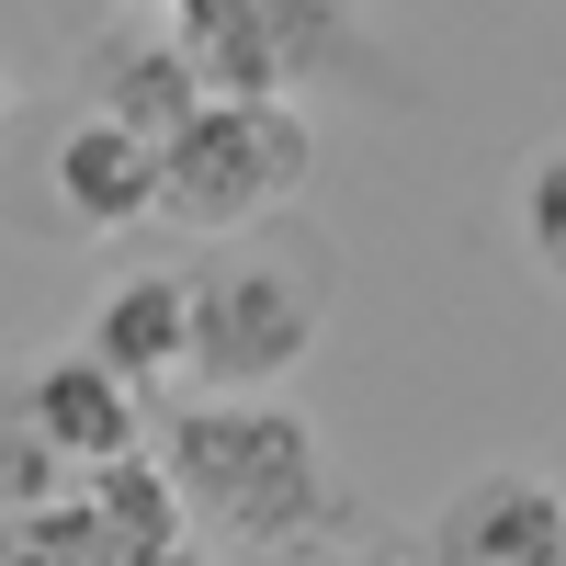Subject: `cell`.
Wrapping results in <instances>:
<instances>
[{
    "label": "cell",
    "instance_id": "obj_9",
    "mask_svg": "<svg viewBox=\"0 0 566 566\" xmlns=\"http://www.w3.org/2000/svg\"><path fill=\"white\" fill-rule=\"evenodd\" d=\"M125 566H216L205 544H159V555H125Z\"/></svg>",
    "mask_w": 566,
    "mask_h": 566
},
{
    "label": "cell",
    "instance_id": "obj_8",
    "mask_svg": "<svg viewBox=\"0 0 566 566\" xmlns=\"http://www.w3.org/2000/svg\"><path fill=\"white\" fill-rule=\"evenodd\" d=\"M522 250H533V283H566V148L555 136L522 159Z\"/></svg>",
    "mask_w": 566,
    "mask_h": 566
},
{
    "label": "cell",
    "instance_id": "obj_10",
    "mask_svg": "<svg viewBox=\"0 0 566 566\" xmlns=\"http://www.w3.org/2000/svg\"><path fill=\"white\" fill-rule=\"evenodd\" d=\"M0 148H12V69H0Z\"/></svg>",
    "mask_w": 566,
    "mask_h": 566
},
{
    "label": "cell",
    "instance_id": "obj_2",
    "mask_svg": "<svg viewBox=\"0 0 566 566\" xmlns=\"http://www.w3.org/2000/svg\"><path fill=\"white\" fill-rule=\"evenodd\" d=\"M328 306H340V272L306 227L272 216L239 239H205V261L181 272V374L205 397H272L317 352Z\"/></svg>",
    "mask_w": 566,
    "mask_h": 566
},
{
    "label": "cell",
    "instance_id": "obj_3",
    "mask_svg": "<svg viewBox=\"0 0 566 566\" xmlns=\"http://www.w3.org/2000/svg\"><path fill=\"white\" fill-rule=\"evenodd\" d=\"M317 136L283 91H205L181 125H159V193L148 216H181L205 239H239V227H272L306 193Z\"/></svg>",
    "mask_w": 566,
    "mask_h": 566
},
{
    "label": "cell",
    "instance_id": "obj_5",
    "mask_svg": "<svg viewBox=\"0 0 566 566\" xmlns=\"http://www.w3.org/2000/svg\"><path fill=\"white\" fill-rule=\"evenodd\" d=\"M23 431L57 453V464H80V476H103V464H125V453H148V419H136V386H114L91 352H57L23 386Z\"/></svg>",
    "mask_w": 566,
    "mask_h": 566
},
{
    "label": "cell",
    "instance_id": "obj_4",
    "mask_svg": "<svg viewBox=\"0 0 566 566\" xmlns=\"http://www.w3.org/2000/svg\"><path fill=\"white\" fill-rule=\"evenodd\" d=\"M419 566H566V499L544 464H488L464 476L431 533H419Z\"/></svg>",
    "mask_w": 566,
    "mask_h": 566
},
{
    "label": "cell",
    "instance_id": "obj_6",
    "mask_svg": "<svg viewBox=\"0 0 566 566\" xmlns=\"http://www.w3.org/2000/svg\"><path fill=\"white\" fill-rule=\"evenodd\" d=\"M159 193V136H136L125 114H80L57 136V205L69 227H91V239H114V227H136Z\"/></svg>",
    "mask_w": 566,
    "mask_h": 566
},
{
    "label": "cell",
    "instance_id": "obj_1",
    "mask_svg": "<svg viewBox=\"0 0 566 566\" xmlns=\"http://www.w3.org/2000/svg\"><path fill=\"white\" fill-rule=\"evenodd\" d=\"M148 464L181 510L193 544H250L283 555L328 522V453H317V419L283 408V397H193L148 431Z\"/></svg>",
    "mask_w": 566,
    "mask_h": 566
},
{
    "label": "cell",
    "instance_id": "obj_7",
    "mask_svg": "<svg viewBox=\"0 0 566 566\" xmlns=\"http://www.w3.org/2000/svg\"><path fill=\"white\" fill-rule=\"evenodd\" d=\"M80 352L114 374V386H159V374H181V272H114V295L91 306Z\"/></svg>",
    "mask_w": 566,
    "mask_h": 566
},
{
    "label": "cell",
    "instance_id": "obj_11",
    "mask_svg": "<svg viewBox=\"0 0 566 566\" xmlns=\"http://www.w3.org/2000/svg\"><path fill=\"white\" fill-rule=\"evenodd\" d=\"M317 566H386V555H317Z\"/></svg>",
    "mask_w": 566,
    "mask_h": 566
}]
</instances>
